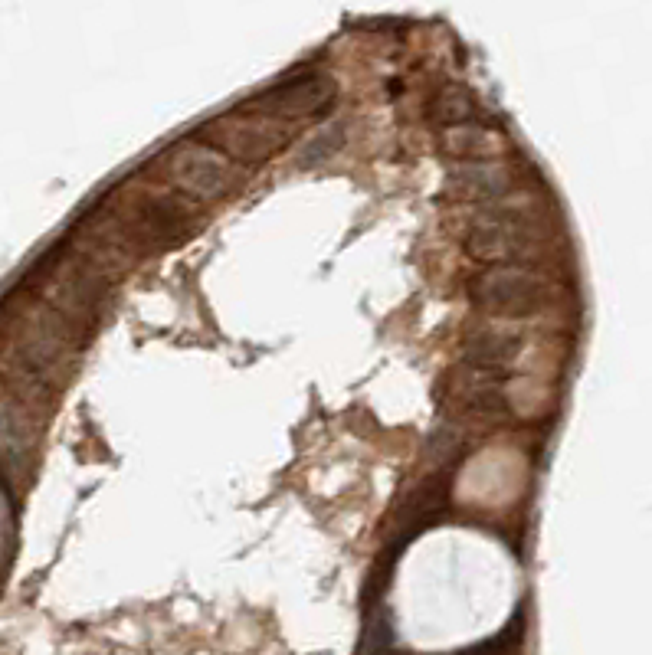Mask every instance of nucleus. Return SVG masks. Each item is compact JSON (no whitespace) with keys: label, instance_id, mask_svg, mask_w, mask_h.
I'll list each match as a JSON object with an SVG mask.
<instances>
[{"label":"nucleus","instance_id":"nucleus-1","mask_svg":"<svg viewBox=\"0 0 652 655\" xmlns=\"http://www.w3.org/2000/svg\"><path fill=\"white\" fill-rule=\"evenodd\" d=\"M541 243V217L528 204H485L466 230V249L482 262L525 259Z\"/></svg>","mask_w":652,"mask_h":655},{"label":"nucleus","instance_id":"nucleus-2","mask_svg":"<svg viewBox=\"0 0 652 655\" xmlns=\"http://www.w3.org/2000/svg\"><path fill=\"white\" fill-rule=\"evenodd\" d=\"M161 174L174 190L184 197L207 204V200H220L236 184V171L230 161L207 145H177L171 154L161 158Z\"/></svg>","mask_w":652,"mask_h":655},{"label":"nucleus","instance_id":"nucleus-3","mask_svg":"<svg viewBox=\"0 0 652 655\" xmlns=\"http://www.w3.org/2000/svg\"><path fill=\"white\" fill-rule=\"evenodd\" d=\"M472 299L492 315H531L548 302V282L521 266H495L472 282Z\"/></svg>","mask_w":652,"mask_h":655},{"label":"nucleus","instance_id":"nucleus-4","mask_svg":"<svg viewBox=\"0 0 652 655\" xmlns=\"http://www.w3.org/2000/svg\"><path fill=\"white\" fill-rule=\"evenodd\" d=\"M335 95V82L328 76H302L289 82H276L266 92H259L256 99L243 105V112L263 115L279 122V118H302L322 112Z\"/></svg>","mask_w":652,"mask_h":655},{"label":"nucleus","instance_id":"nucleus-5","mask_svg":"<svg viewBox=\"0 0 652 655\" xmlns=\"http://www.w3.org/2000/svg\"><path fill=\"white\" fill-rule=\"evenodd\" d=\"M200 145L213 148L217 154H233V158H266L279 151L289 141V128H279V122H210L197 131Z\"/></svg>","mask_w":652,"mask_h":655},{"label":"nucleus","instance_id":"nucleus-6","mask_svg":"<svg viewBox=\"0 0 652 655\" xmlns=\"http://www.w3.org/2000/svg\"><path fill=\"white\" fill-rule=\"evenodd\" d=\"M521 348H525V341H521L518 335H505V331H479V335H472L466 341V348H462V361L482 377H499L508 364L518 361Z\"/></svg>","mask_w":652,"mask_h":655},{"label":"nucleus","instance_id":"nucleus-7","mask_svg":"<svg viewBox=\"0 0 652 655\" xmlns=\"http://www.w3.org/2000/svg\"><path fill=\"white\" fill-rule=\"evenodd\" d=\"M456 177H459L456 184L466 190V194L489 200V204H495L505 190H512V181H508V171L502 168V164L476 161V164H466Z\"/></svg>","mask_w":652,"mask_h":655},{"label":"nucleus","instance_id":"nucleus-8","mask_svg":"<svg viewBox=\"0 0 652 655\" xmlns=\"http://www.w3.org/2000/svg\"><path fill=\"white\" fill-rule=\"evenodd\" d=\"M440 145L446 154H453V158H466V161L476 164V161H485L495 151V138L479 125H456V128L443 131Z\"/></svg>","mask_w":652,"mask_h":655},{"label":"nucleus","instance_id":"nucleus-9","mask_svg":"<svg viewBox=\"0 0 652 655\" xmlns=\"http://www.w3.org/2000/svg\"><path fill=\"white\" fill-rule=\"evenodd\" d=\"M433 118L443 125V131L456 125H472L476 122V102L466 89L449 86L433 99Z\"/></svg>","mask_w":652,"mask_h":655},{"label":"nucleus","instance_id":"nucleus-10","mask_svg":"<svg viewBox=\"0 0 652 655\" xmlns=\"http://www.w3.org/2000/svg\"><path fill=\"white\" fill-rule=\"evenodd\" d=\"M23 452H27V436H23V423L14 413V407L0 397V459L7 462H20Z\"/></svg>","mask_w":652,"mask_h":655},{"label":"nucleus","instance_id":"nucleus-11","mask_svg":"<svg viewBox=\"0 0 652 655\" xmlns=\"http://www.w3.org/2000/svg\"><path fill=\"white\" fill-rule=\"evenodd\" d=\"M341 141H345V131L341 128H335V131H322L318 138H312V145L305 148V158H302V164L305 168H315V164H322L325 158H331L338 148H341Z\"/></svg>","mask_w":652,"mask_h":655}]
</instances>
